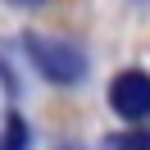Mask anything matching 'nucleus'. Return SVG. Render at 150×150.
Instances as JSON below:
<instances>
[{
	"label": "nucleus",
	"mask_w": 150,
	"mask_h": 150,
	"mask_svg": "<svg viewBox=\"0 0 150 150\" xmlns=\"http://www.w3.org/2000/svg\"><path fill=\"white\" fill-rule=\"evenodd\" d=\"M0 150H28V123H23L18 114H9V123H5V141H0Z\"/></svg>",
	"instance_id": "nucleus-3"
},
{
	"label": "nucleus",
	"mask_w": 150,
	"mask_h": 150,
	"mask_svg": "<svg viewBox=\"0 0 150 150\" xmlns=\"http://www.w3.org/2000/svg\"><path fill=\"white\" fill-rule=\"evenodd\" d=\"M109 105H114V114L127 118V123L146 118V114H150V77L141 73V68L118 73V77L109 82Z\"/></svg>",
	"instance_id": "nucleus-2"
},
{
	"label": "nucleus",
	"mask_w": 150,
	"mask_h": 150,
	"mask_svg": "<svg viewBox=\"0 0 150 150\" xmlns=\"http://www.w3.org/2000/svg\"><path fill=\"white\" fill-rule=\"evenodd\" d=\"M28 55L50 82L73 86L86 77V55L73 46V41H50V37H28Z\"/></svg>",
	"instance_id": "nucleus-1"
},
{
	"label": "nucleus",
	"mask_w": 150,
	"mask_h": 150,
	"mask_svg": "<svg viewBox=\"0 0 150 150\" xmlns=\"http://www.w3.org/2000/svg\"><path fill=\"white\" fill-rule=\"evenodd\" d=\"M109 150H150V137L146 132H127V137H114Z\"/></svg>",
	"instance_id": "nucleus-4"
},
{
	"label": "nucleus",
	"mask_w": 150,
	"mask_h": 150,
	"mask_svg": "<svg viewBox=\"0 0 150 150\" xmlns=\"http://www.w3.org/2000/svg\"><path fill=\"white\" fill-rule=\"evenodd\" d=\"M9 5H18V9H37V5H46V0H9Z\"/></svg>",
	"instance_id": "nucleus-5"
}]
</instances>
